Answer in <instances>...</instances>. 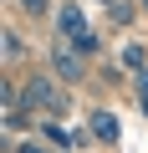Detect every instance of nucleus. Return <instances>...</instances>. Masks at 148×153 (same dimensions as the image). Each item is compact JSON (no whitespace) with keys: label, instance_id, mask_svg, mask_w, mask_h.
Listing matches in <instances>:
<instances>
[{"label":"nucleus","instance_id":"f257e3e1","mask_svg":"<svg viewBox=\"0 0 148 153\" xmlns=\"http://www.w3.org/2000/svg\"><path fill=\"white\" fill-rule=\"evenodd\" d=\"M21 107L26 112H41V117H66L71 112V97H66V82L56 71H31L21 82Z\"/></svg>","mask_w":148,"mask_h":153},{"label":"nucleus","instance_id":"423d86ee","mask_svg":"<svg viewBox=\"0 0 148 153\" xmlns=\"http://www.w3.org/2000/svg\"><path fill=\"white\" fill-rule=\"evenodd\" d=\"M16 5H21L26 16H46V10H51V0H16Z\"/></svg>","mask_w":148,"mask_h":153},{"label":"nucleus","instance_id":"6e6552de","mask_svg":"<svg viewBox=\"0 0 148 153\" xmlns=\"http://www.w3.org/2000/svg\"><path fill=\"white\" fill-rule=\"evenodd\" d=\"M138 102H143V117H148V71H138Z\"/></svg>","mask_w":148,"mask_h":153},{"label":"nucleus","instance_id":"7ed1b4c3","mask_svg":"<svg viewBox=\"0 0 148 153\" xmlns=\"http://www.w3.org/2000/svg\"><path fill=\"white\" fill-rule=\"evenodd\" d=\"M56 36H66V41H77L87 56L97 51V36H92V26H87V16H82V5H61L56 10Z\"/></svg>","mask_w":148,"mask_h":153},{"label":"nucleus","instance_id":"20e7f679","mask_svg":"<svg viewBox=\"0 0 148 153\" xmlns=\"http://www.w3.org/2000/svg\"><path fill=\"white\" fill-rule=\"evenodd\" d=\"M87 128H92V138H97V143H118V138H123V128H118V117H112L107 107H92Z\"/></svg>","mask_w":148,"mask_h":153},{"label":"nucleus","instance_id":"f03ea898","mask_svg":"<svg viewBox=\"0 0 148 153\" xmlns=\"http://www.w3.org/2000/svg\"><path fill=\"white\" fill-rule=\"evenodd\" d=\"M51 71L61 76V82H82V76H87V51H82L77 41L56 36V41H51Z\"/></svg>","mask_w":148,"mask_h":153},{"label":"nucleus","instance_id":"0eeeda50","mask_svg":"<svg viewBox=\"0 0 148 153\" xmlns=\"http://www.w3.org/2000/svg\"><path fill=\"white\" fill-rule=\"evenodd\" d=\"M143 56H148L143 46H123V66H143Z\"/></svg>","mask_w":148,"mask_h":153},{"label":"nucleus","instance_id":"1a4fd4ad","mask_svg":"<svg viewBox=\"0 0 148 153\" xmlns=\"http://www.w3.org/2000/svg\"><path fill=\"white\" fill-rule=\"evenodd\" d=\"M16 153H46V148H41V138H26V143H21Z\"/></svg>","mask_w":148,"mask_h":153},{"label":"nucleus","instance_id":"39448f33","mask_svg":"<svg viewBox=\"0 0 148 153\" xmlns=\"http://www.w3.org/2000/svg\"><path fill=\"white\" fill-rule=\"evenodd\" d=\"M0 46H5V66H10V71L26 61V41H21L16 31H5V36H0Z\"/></svg>","mask_w":148,"mask_h":153}]
</instances>
